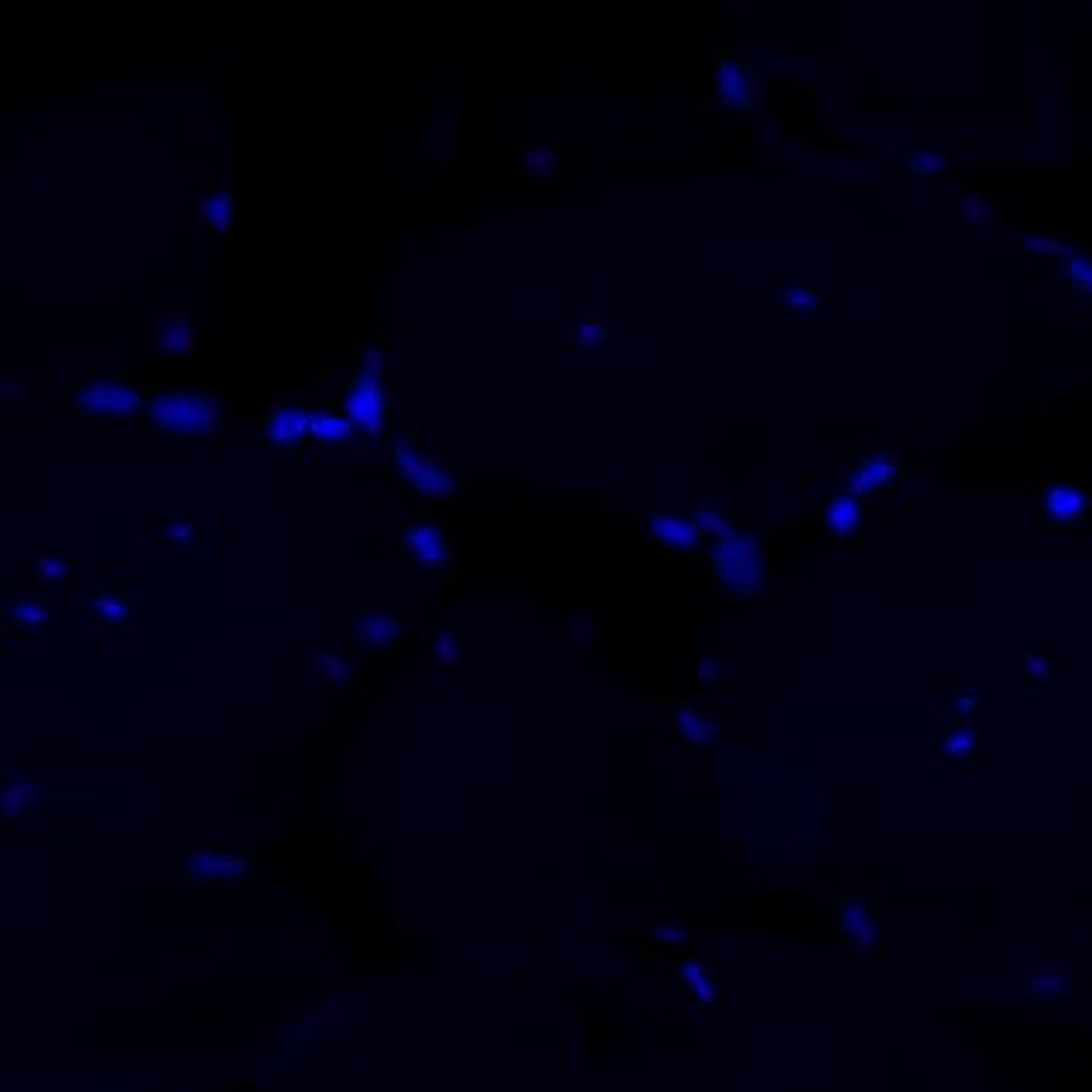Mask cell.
<instances>
[{
	"instance_id": "f1b7e54d",
	"label": "cell",
	"mask_w": 1092,
	"mask_h": 1092,
	"mask_svg": "<svg viewBox=\"0 0 1092 1092\" xmlns=\"http://www.w3.org/2000/svg\"><path fill=\"white\" fill-rule=\"evenodd\" d=\"M778 301H781V306H787L792 315H798V318H801V315H813L815 309H818L815 292L810 286H801V283H787V286L781 289Z\"/></svg>"
},
{
	"instance_id": "ffe728a7",
	"label": "cell",
	"mask_w": 1092,
	"mask_h": 1092,
	"mask_svg": "<svg viewBox=\"0 0 1092 1092\" xmlns=\"http://www.w3.org/2000/svg\"><path fill=\"white\" fill-rule=\"evenodd\" d=\"M309 438L324 446H344L356 438V428L347 417L329 411V408H312L309 419Z\"/></svg>"
},
{
	"instance_id": "83f0119b",
	"label": "cell",
	"mask_w": 1092,
	"mask_h": 1092,
	"mask_svg": "<svg viewBox=\"0 0 1092 1092\" xmlns=\"http://www.w3.org/2000/svg\"><path fill=\"white\" fill-rule=\"evenodd\" d=\"M432 655H435V661L443 665V668L458 665V661L464 658V641H461V635H458L455 629L435 632V638H432Z\"/></svg>"
},
{
	"instance_id": "8fae6325",
	"label": "cell",
	"mask_w": 1092,
	"mask_h": 1092,
	"mask_svg": "<svg viewBox=\"0 0 1092 1092\" xmlns=\"http://www.w3.org/2000/svg\"><path fill=\"white\" fill-rule=\"evenodd\" d=\"M45 798V781L26 769H6L0 787V807L6 818L32 813Z\"/></svg>"
},
{
	"instance_id": "cb8c5ba5",
	"label": "cell",
	"mask_w": 1092,
	"mask_h": 1092,
	"mask_svg": "<svg viewBox=\"0 0 1092 1092\" xmlns=\"http://www.w3.org/2000/svg\"><path fill=\"white\" fill-rule=\"evenodd\" d=\"M155 536H158V545L166 548V551H189L192 542L199 539V528H196L192 519L169 516V519H163L161 525L155 528Z\"/></svg>"
},
{
	"instance_id": "7a4b0ae2",
	"label": "cell",
	"mask_w": 1092,
	"mask_h": 1092,
	"mask_svg": "<svg viewBox=\"0 0 1092 1092\" xmlns=\"http://www.w3.org/2000/svg\"><path fill=\"white\" fill-rule=\"evenodd\" d=\"M711 571L734 598H752L767 580V551L755 534L731 531L711 545Z\"/></svg>"
},
{
	"instance_id": "1f68e13d",
	"label": "cell",
	"mask_w": 1092,
	"mask_h": 1092,
	"mask_svg": "<svg viewBox=\"0 0 1092 1092\" xmlns=\"http://www.w3.org/2000/svg\"><path fill=\"white\" fill-rule=\"evenodd\" d=\"M315 668L335 685H347L353 679V665L344 655H315Z\"/></svg>"
},
{
	"instance_id": "8992f818",
	"label": "cell",
	"mask_w": 1092,
	"mask_h": 1092,
	"mask_svg": "<svg viewBox=\"0 0 1092 1092\" xmlns=\"http://www.w3.org/2000/svg\"><path fill=\"white\" fill-rule=\"evenodd\" d=\"M402 635H405L402 618L394 612H385V609H356L349 618V638L362 650H394L402 641Z\"/></svg>"
},
{
	"instance_id": "d6a6232c",
	"label": "cell",
	"mask_w": 1092,
	"mask_h": 1092,
	"mask_svg": "<svg viewBox=\"0 0 1092 1092\" xmlns=\"http://www.w3.org/2000/svg\"><path fill=\"white\" fill-rule=\"evenodd\" d=\"M699 525V531L702 534H711V536H725V534H731V528H728V519H725V511H720V508H714V504H705V508H699L697 511V519H694Z\"/></svg>"
},
{
	"instance_id": "d6986e66",
	"label": "cell",
	"mask_w": 1092,
	"mask_h": 1092,
	"mask_svg": "<svg viewBox=\"0 0 1092 1092\" xmlns=\"http://www.w3.org/2000/svg\"><path fill=\"white\" fill-rule=\"evenodd\" d=\"M199 344V329L189 324L186 318H169L152 329V347L158 353H189Z\"/></svg>"
},
{
	"instance_id": "d590c367",
	"label": "cell",
	"mask_w": 1092,
	"mask_h": 1092,
	"mask_svg": "<svg viewBox=\"0 0 1092 1092\" xmlns=\"http://www.w3.org/2000/svg\"><path fill=\"white\" fill-rule=\"evenodd\" d=\"M385 353L382 347H368L362 349V376H373V379H382V371H385Z\"/></svg>"
},
{
	"instance_id": "8d00e7d4",
	"label": "cell",
	"mask_w": 1092,
	"mask_h": 1092,
	"mask_svg": "<svg viewBox=\"0 0 1092 1092\" xmlns=\"http://www.w3.org/2000/svg\"><path fill=\"white\" fill-rule=\"evenodd\" d=\"M988 216H991V205H988L982 196H970V199L964 202V219H967L970 225H982Z\"/></svg>"
},
{
	"instance_id": "603a6c76",
	"label": "cell",
	"mask_w": 1092,
	"mask_h": 1092,
	"mask_svg": "<svg viewBox=\"0 0 1092 1092\" xmlns=\"http://www.w3.org/2000/svg\"><path fill=\"white\" fill-rule=\"evenodd\" d=\"M950 166V149L947 146H918L904 158V169L915 178H932Z\"/></svg>"
},
{
	"instance_id": "4dcf8cb0",
	"label": "cell",
	"mask_w": 1092,
	"mask_h": 1092,
	"mask_svg": "<svg viewBox=\"0 0 1092 1092\" xmlns=\"http://www.w3.org/2000/svg\"><path fill=\"white\" fill-rule=\"evenodd\" d=\"M1067 275H1070V283L1075 286V292H1078V295L1092 298V259L1090 256L1072 254Z\"/></svg>"
},
{
	"instance_id": "5b68a950",
	"label": "cell",
	"mask_w": 1092,
	"mask_h": 1092,
	"mask_svg": "<svg viewBox=\"0 0 1092 1092\" xmlns=\"http://www.w3.org/2000/svg\"><path fill=\"white\" fill-rule=\"evenodd\" d=\"M341 405H344V417L353 422L356 432H362L368 438H379L385 432V425H388V391H385L382 379L359 373L344 388Z\"/></svg>"
},
{
	"instance_id": "ac0fdd59",
	"label": "cell",
	"mask_w": 1092,
	"mask_h": 1092,
	"mask_svg": "<svg viewBox=\"0 0 1092 1092\" xmlns=\"http://www.w3.org/2000/svg\"><path fill=\"white\" fill-rule=\"evenodd\" d=\"M192 213L202 225L216 233H228L233 228V196L225 189H213L210 196H196Z\"/></svg>"
},
{
	"instance_id": "484cf974",
	"label": "cell",
	"mask_w": 1092,
	"mask_h": 1092,
	"mask_svg": "<svg viewBox=\"0 0 1092 1092\" xmlns=\"http://www.w3.org/2000/svg\"><path fill=\"white\" fill-rule=\"evenodd\" d=\"M682 982L694 991V997H697L702 1005H711V1002L717 1000L714 979L708 977V970H705L699 961H694V958H688V961H685V967H682Z\"/></svg>"
},
{
	"instance_id": "e0dca14e",
	"label": "cell",
	"mask_w": 1092,
	"mask_h": 1092,
	"mask_svg": "<svg viewBox=\"0 0 1092 1092\" xmlns=\"http://www.w3.org/2000/svg\"><path fill=\"white\" fill-rule=\"evenodd\" d=\"M6 615H9V627L15 629L18 638H35L50 624V606L35 595L15 598L12 604L6 606Z\"/></svg>"
},
{
	"instance_id": "7c38bea8",
	"label": "cell",
	"mask_w": 1092,
	"mask_h": 1092,
	"mask_svg": "<svg viewBox=\"0 0 1092 1092\" xmlns=\"http://www.w3.org/2000/svg\"><path fill=\"white\" fill-rule=\"evenodd\" d=\"M714 88H717V96H720L722 105L737 116L749 114L752 105H755V99H758L752 76H749L744 65L734 62V59H722L720 65H717V70H714Z\"/></svg>"
},
{
	"instance_id": "277c9868",
	"label": "cell",
	"mask_w": 1092,
	"mask_h": 1092,
	"mask_svg": "<svg viewBox=\"0 0 1092 1092\" xmlns=\"http://www.w3.org/2000/svg\"><path fill=\"white\" fill-rule=\"evenodd\" d=\"M394 466H396L399 481H402V484H408V487L414 489V492H419V495L449 501V498H455V495L464 489L461 478H458L452 469H446L443 464H438L432 455L419 452L417 446H411V443H399V446H396Z\"/></svg>"
},
{
	"instance_id": "ab89813d",
	"label": "cell",
	"mask_w": 1092,
	"mask_h": 1092,
	"mask_svg": "<svg viewBox=\"0 0 1092 1092\" xmlns=\"http://www.w3.org/2000/svg\"><path fill=\"white\" fill-rule=\"evenodd\" d=\"M1028 668H1031L1037 676H1043V671H1046V661H1040V658H1028Z\"/></svg>"
},
{
	"instance_id": "4316f807",
	"label": "cell",
	"mask_w": 1092,
	"mask_h": 1092,
	"mask_svg": "<svg viewBox=\"0 0 1092 1092\" xmlns=\"http://www.w3.org/2000/svg\"><path fill=\"white\" fill-rule=\"evenodd\" d=\"M32 571H35V577L47 582V586H68V582L73 580L76 565H73V559L65 557H42L32 562Z\"/></svg>"
},
{
	"instance_id": "ba28073f",
	"label": "cell",
	"mask_w": 1092,
	"mask_h": 1092,
	"mask_svg": "<svg viewBox=\"0 0 1092 1092\" xmlns=\"http://www.w3.org/2000/svg\"><path fill=\"white\" fill-rule=\"evenodd\" d=\"M251 868V860L239 854L236 848H199L186 857V871L192 880L202 883H225L245 877Z\"/></svg>"
},
{
	"instance_id": "4fadbf2b",
	"label": "cell",
	"mask_w": 1092,
	"mask_h": 1092,
	"mask_svg": "<svg viewBox=\"0 0 1092 1092\" xmlns=\"http://www.w3.org/2000/svg\"><path fill=\"white\" fill-rule=\"evenodd\" d=\"M898 478H901V464H898V458L894 455H888V452H874V455H868L865 461H862L854 472H851V478H848V492L851 495H857V498H862V495H874V492H885V489H891L894 484H898Z\"/></svg>"
},
{
	"instance_id": "f546056e",
	"label": "cell",
	"mask_w": 1092,
	"mask_h": 1092,
	"mask_svg": "<svg viewBox=\"0 0 1092 1092\" xmlns=\"http://www.w3.org/2000/svg\"><path fill=\"white\" fill-rule=\"evenodd\" d=\"M977 728L958 725V728H953V731L944 737V752H947V758H953V761H964V758H970V755L977 752Z\"/></svg>"
},
{
	"instance_id": "2e32d148",
	"label": "cell",
	"mask_w": 1092,
	"mask_h": 1092,
	"mask_svg": "<svg viewBox=\"0 0 1092 1092\" xmlns=\"http://www.w3.org/2000/svg\"><path fill=\"white\" fill-rule=\"evenodd\" d=\"M865 528V508L857 495L845 492L837 495L828 508H825V531L834 539H854Z\"/></svg>"
},
{
	"instance_id": "f35d334b",
	"label": "cell",
	"mask_w": 1092,
	"mask_h": 1092,
	"mask_svg": "<svg viewBox=\"0 0 1092 1092\" xmlns=\"http://www.w3.org/2000/svg\"><path fill=\"white\" fill-rule=\"evenodd\" d=\"M717 671H720V665H717L714 658H705V661L699 665V676H702V679H714Z\"/></svg>"
},
{
	"instance_id": "d4e9b609",
	"label": "cell",
	"mask_w": 1092,
	"mask_h": 1092,
	"mask_svg": "<svg viewBox=\"0 0 1092 1092\" xmlns=\"http://www.w3.org/2000/svg\"><path fill=\"white\" fill-rule=\"evenodd\" d=\"M676 725H679V731L685 734V740H691V744L697 746L714 740L717 731H720V722L711 720L708 714H702L697 708H682V711L676 714Z\"/></svg>"
},
{
	"instance_id": "3957f363",
	"label": "cell",
	"mask_w": 1092,
	"mask_h": 1092,
	"mask_svg": "<svg viewBox=\"0 0 1092 1092\" xmlns=\"http://www.w3.org/2000/svg\"><path fill=\"white\" fill-rule=\"evenodd\" d=\"M70 399H73V408L85 417H132L140 408H146L143 391L138 385H129L123 379H108V376L79 382Z\"/></svg>"
},
{
	"instance_id": "7402d4cb",
	"label": "cell",
	"mask_w": 1092,
	"mask_h": 1092,
	"mask_svg": "<svg viewBox=\"0 0 1092 1092\" xmlns=\"http://www.w3.org/2000/svg\"><path fill=\"white\" fill-rule=\"evenodd\" d=\"M91 606L102 629H123L135 615V606L123 592H99L93 595Z\"/></svg>"
},
{
	"instance_id": "52a82bcc",
	"label": "cell",
	"mask_w": 1092,
	"mask_h": 1092,
	"mask_svg": "<svg viewBox=\"0 0 1092 1092\" xmlns=\"http://www.w3.org/2000/svg\"><path fill=\"white\" fill-rule=\"evenodd\" d=\"M402 548H405L408 557L417 559L422 568H446L455 557L449 534L443 531L441 525L417 522V519L402 528Z\"/></svg>"
},
{
	"instance_id": "9a60e30c",
	"label": "cell",
	"mask_w": 1092,
	"mask_h": 1092,
	"mask_svg": "<svg viewBox=\"0 0 1092 1092\" xmlns=\"http://www.w3.org/2000/svg\"><path fill=\"white\" fill-rule=\"evenodd\" d=\"M650 534L658 545H665L671 551H694L702 539V531L694 519L674 516V513H652Z\"/></svg>"
},
{
	"instance_id": "30bf717a",
	"label": "cell",
	"mask_w": 1092,
	"mask_h": 1092,
	"mask_svg": "<svg viewBox=\"0 0 1092 1092\" xmlns=\"http://www.w3.org/2000/svg\"><path fill=\"white\" fill-rule=\"evenodd\" d=\"M309 419H312V408L275 402L265 417V425H262V441L275 449H292L309 435Z\"/></svg>"
},
{
	"instance_id": "44dd1931",
	"label": "cell",
	"mask_w": 1092,
	"mask_h": 1092,
	"mask_svg": "<svg viewBox=\"0 0 1092 1092\" xmlns=\"http://www.w3.org/2000/svg\"><path fill=\"white\" fill-rule=\"evenodd\" d=\"M522 172L534 181H551L559 175V149L554 143H531L522 152Z\"/></svg>"
},
{
	"instance_id": "6da1fadb",
	"label": "cell",
	"mask_w": 1092,
	"mask_h": 1092,
	"mask_svg": "<svg viewBox=\"0 0 1092 1092\" xmlns=\"http://www.w3.org/2000/svg\"><path fill=\"white\" fill-rule=\"evenodd\" d=\"M146 422L158 438L178 443L205 441L219 432L225 411L219 399L196 388H166L146 399Z\"/></svg>"
},
{
	"instance_id": "74e56055",
	"label": "cell",
	"mask_w": 1092,
	"mask_h": 1092,
	"mask_svg": "<svg viewBox=\"0 0 1092 1092\" xmlns=\"http://www.w3.org/2000/svg\"><path fill=\"white\" fill-rule=\"evenodd\" d=\"M652 938L661 941V944H682V941H685V932L676 930V927H655Z\"/></svg>"
},
{
	"instance_id": "5bb4252c",
	"label": "cell",
	"mask_w": 1092,
	"mask_h": 1092,
	"mask_svg": "<svg viewBox=\"0 0 1092 1092\" xmlns=\"http://www.w3.org/2000/svg\"><path fill=\"white\" fill-rule=\"evenodd\" d=\"M839 930L842 935L862 950L874 947L880 941V927L874 909L865 904L862 894H848L839 907Z\"/></svg>"
},
{
	"instance_id": "9c48e42d",
	"label": "cell",
	"mask_w": 1092,
	"mask_h": 1092,
	"mask_svg": "<svg viewBox=\"0 0 1092 1092\" xmlns=\"http://www.w3.org/2000/svg\"><path fill=\"white\" fill-rule=\"evenodd\" d=\"M1040 508H1043V516H1046L1051 525H1061V528H1070V525H1078L1081 519H1087L1090 513V492L1072 481H1055L1043 489V498H1040Z\"/></svg>"
},
{
	"instance_id": "836d02e7",
	"label": "cell",
	"mask_w": 1092,
	"mask_h": 1092,
	"mask_svg": "<svg viewBox=\"0 0 1092 1092\" xmlns=\"http://www.w3.org/2000/svg\"><path fill=\"white\" fill-rule=\"evenodd\" d=\"M606 341V324L604 318H586L577 329H574V344L582 349H598Z\"/></svg>"
},
{
	"instance_id": "e575fe53",
	"label": "cell",
	"mask_w": 1092,
	"mask_h": 1092,
	"mask_svg": "<svg viewBox=\"0 0 1092 1092\" xmlns=\"http://www.w3.org/2000/svg\"><path fill=\"white\" fill-rule=\"evenodd\" d=\"M1028 991L1034 1000H1058L1061 994H1067V979L1061 973H1046L1028 982Z\"/></svg>"
}]
</instances>
